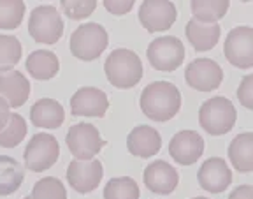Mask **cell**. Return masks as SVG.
<instances>
[{
  "mask_svg": "<svg viewBox=\"0 0 253 199\" xmlns=\"http://www.w3.org/2000/svg\"><path fill=\"white\" fill-rule=\"evenodd\" d=\"M141 111L153 122H167L181 109V94L169 81H155L144 87L139 99Z\"/></svg>",
  "mask_w": 253,
  "mask_h": 199,
  "instance_id": "1",
  "label": "cell"
},
{
  "mask_svg": "<svg viewBox=\"0 0 253 199\" xmlns=\"http://www.w3.org/2000/svg\"><path fill=\"white\" fill-rule=\"evenodd\" d=\"M104 72L111 85L120 90L134 88L142 78V62L132 50H113L104 64Z\"/></svg>",
  "mask_w": 253,
  "mask_h": 199,
  "instance_id": "2",
  "label": "cell"
},
{
  "mask_svg": "<svg viewBox=\"0 0 253 199\" xmlns=\"http://www.w3.org/2000/svg\"><path fill=\"white\" fill-rule=\"evenodd\" d=\"M237 120V111L227 97L218 96L202 102L199 109V124L208 134L223 136L232 131Z\"/></svg>",
  "mask_w": 253,
  "mask_h": 199,
  "instance_id": "3",
  "label": "cell"
},
{
  "mask_svg": "<svg viewBox=\"0 0 253 199\" xmlns=\"http://www.w3.org/2000/svg\"><path fill=\"white\" fill-rule=\"evenodd\" d=\"M107 43H109V37L102 25L84 23L72 32L69 48L76 58L83 60V62H91L106 51Z\"/></svg>",
  "mask_w": 253,
  "mask_h": 199,
  "instance_id": "4",
  "label": "cell"
},
{
  "mask_svg": "<svg viewBox=\"0 0 253 199\" xmlns=\"http://www.w3.org/2000/svg\"><path fill=\"white\" fill-rule=\"evenodd\" d=\"M28 34L39 44H56L63 36V21L53 5H39L30 12Z\"/></svg>",
  "mask_w": 253,
  "mask_h": 199,
  "instance_id": "5",
  "label": "cell"
},
{
  "mask_svg": "<svg viewBox=\"0 0 253 199\" xmlns=\"http://www.w3.org/2000/svg\"><path fill=\"white\" fill-rule=\"evenodd\" d=\"M60 157V145L55 136L47 132H39L28 141L23 151L25 167L32 173L47 171L56 164Z\"/></svg>",
  "mask_w": 253,
  "mask_h": 199,
  "instance_id": "6",
  "label": "cell"
},
{
  "mask_svg": "<svg viewBox=\"0 0 253 199\" xmlns=\"http://www.w3.org/2000/svg\"><path fill=\"white\" fill-rule=\"evenodd\" d=\"M146 55L155 71L172 72L185 60V46L178 37L174 36L158 37V39L150 43Z\"/></svg>",
  "mask_w": 253,
  "mask_h": 199,
  "instance_id": "7",
  "label": "cell"
},
{
  "mask_svg": "<svg viewBox=\"0 0 253 199\" xmlns=\"http://www.w3.org/2000/svg\"><path fill=\"white\" fill-rule=\"evenodd\" d=\"M71 153L78 160H91L95 155H99V151L104 148L106 141L102 140L99 129L91 124H76L69 129L65 136Z\"/></svg>",
  "mask_w": 253,
  "mask_h": 199,
  "instance_id": "8",
  "label": "cell"
},
{
  "mask_svg": "<svg viewBox=\"0 0 253 199\" xmlns=\"http://www.w3.org/2000/svg\"><path fill=\"white\" fill-rule=\"evenodd\" d=\"M223 55L237 69L253 67V28L236 27L225 37Z\"/></svg>",
  "mask_w": 253,
  "mask_h": 199,
  "instance_id": "9",
  "label": "cell"
},
{
  "mask_svg": "<svg viewBox=\"0 0 253 199\" xmlns=\"http://www.w3.org/2000/svg\"><path fill=\"white\" fill-rule=\"evenodd\" d=\"M178 18L176 5L170 0H144L139 7V21L148 32H166Z\"/></svg>",
  "mask_w": 253,
  "mask_h": 199,
  "instance_id": "10",
  "label": "cell"
},
{
  "mask_svg": "<svg viewBox=\"0 0 253 199\" xmlns=\"http://www.w3.org/2000/svg\"><path fill=\"white\" fill-rule=\"evenodd\" d=\"M104 176V167L99 159H74L67 167V182L79 194H90L99 187Z\"/></svg>",
  "mask_w": 253,
  "mask_h": 199,
  "instance_id": "11",
  "label": "cell"
},
{
  "mask_svg": "<svg viewBox=\"0 0 253 199\" xmlns=\"http://www.w3.org/2000/svg\"><path fill=\"white\" fill-rule=\"evenodd\" d=\"M185 80L188 87L197 92L216 90L223 81V71L220 64L211 58H197L186 67Z\"/></svg>",
  "mask_w": 253,
  "mask_h": 199,
  "instance_id": "12",
  "label": "cell"
},
{
  "mask_svg": "<svg viewBox=\"0 0 253 199\" xmlns=\"http://www.w3.org/2000/svg\"><path fill=\"white\" fill-rule=\"evenodd\" d=\"M204 153V140L197 131H179L169 143V155L181 166H192Z\"/></svg>",
  "mask_w": 253,
  "mask_h": 199,
  "instance_id": "13",
  "label": "cell"
},
{
  "mask_svg": "<svg viewBox=\"0 0 253 199\" xmlns=\"http://www.w3.org/2000/svg\"><path fill=\"white\" fill-rule=\"evenodd\" d=\"M109 109L106 92L100 88L83 87L71 97V113L72 116H95L102 118Z\"/></svg>",
  "mask_w": 253,
  "mask_h": 199,
  "instance_id": "14",
  "label": "cell"
},
{
  "mask_svg": "<svg viewBox=\"0 0 253 199\" xmlns=\"http://www.w3.org/2000/svg\"><path fill=\"white\" fill-rule=\"evenodd\" d=\"M199 185L211 194H220L232 183V171L227 166L225 159L211 157L199 169Z\"/></svg>",
  "mask_w": 253,
  "mask_h": 199,
  "instance_id": "15",
  "label": "cell"
},
{
  "mask_svg": "<svg viewBox=\"0 0 253 199\" xmlns=\"http://www.w3.org/2000/svg\"><path fill=\"white\" fill-rule=\"evenodd\" d=\"M142 178H144V185L151 192L160 196L170 194L179 183L178 171L166 160H155V162L148 164Z\"/></svg>",
  "mask_w": 253,
  "mask_h": 199,
  "instance_id": "16",
  "label": "cell"
},
{
  "mask_svg": "<svg viewBox=\"0 0 253 199\" xmlns=\"http://www.w3.org/2000/svg\"><path fill=\"white\" fill-rule=\"evenodd\" d=\"M126 148L134 157H141V159L155 157L162 148L160 132L150 125H137L126 138Z\"/></svg>",
  "mask_w": 253,
  "mask_h": 199,
  "instance_id": "17",
  "label": "cell"
},
{
  "mask_svg": "<svg viewBox=\"0 0 253 199\" xmlns=\"http://www.w3.org/2000/svg\"><path fill=\"white\" fill-rule=\"evenodd\" d=\"M0 97H4L11 108H21L30 97L27 76L18 71L0 72Z\"/></svg>",
  "mask_w": 253,
  "mask_h": 199,
  "instance_id": "18",
  "label": "cell"
},
{
  "mask_svg": "<svg viewBox=\"0 0 253 199\" xmlns=\"http://www.w3.org/2000/svg\"><path fill=\"white\" fill-rule=\"evenodd\" d=\"M186 39L197 51H208L213 50L220 41L221 28L218 23H202V21L192 20L186 23L185 28Z\"/></svg>",
  "mask_w": 253,
  "mask_h": 199,
  "instance_id": "19",
  "label": "cell"
},
{
  "mask_svg": "<svg viewBox=\"0 0 253 199\" xmlns=\"http://www.w3.org/2000/svg\"><path fill=\"white\" fill-rule=\"evenodd\" d=\"M63 120L65 111L55 99H41L30 108V122L39 129H58Z\"/></svg>",
  "mask_w": 253,
  "mask_h": 199,
  "instance_id": "20",
  "label": "cell"
},
{
  "mask_svg": "<svg viewBox=\"0 0 253 199\" xmlns=\"http://www.w3.org/2000/svg\"><path fill=\"white\" fill-rule=\"evenodd\" d=\"M27 71L32 78L39 81H47L55 78L60 71V60L49 50H37L32 51L27 58Z\"/></svg>",
  "mask_w": 253,
  "mask_h": 199,
  "instance_id": "21",
  "label": "cell"
},
{
  "mask_svg": "<svg viewBox=\"0 0 253 199\" xmlns=\"http://www.w3.org/2000/svg\"><path fill=\"white\" fill-rule=\"evenodd\" d=\"M229 159L239 173L253 171V132L237 134L229 145Z\"/></svg>",
  "mask_w": 253,
  "mask_h": 199,
  "instance_id": "22",
  "label": "cell"
},
{
  "mask_svg": "<svg viewBox=\"0 0 253 199\" xmlns=\"http://www.w3.org/2000/svg\"><path fill=\"white\" fill-rule=\"evenodd\" d=\"M25 180L23 166L16 159L0 155V198L14 194Z\"/></svg>",
  "mask_w": 253,
  "mask_h": 199,
  "instance_id": "23",
  "label": "cell"
},
{
  "mask_svg": "<svg viewBox=\"0 0 253 199\" xmlns=\"http://www.w3.org/2000/svg\"><path fill=\"white\" fill-rule=\"evenodd\" d=\"M190 7H192L194 20L202 23H216L227 14L230 0H192Z\"/></svg>",
  "mask_w": 253,
  "mask_h": 199,
  "instance_id": "24",
  "label": "cell"
},
{
  "mask_svg": "<svg viewBox=\"0 0 253 199\" xmlns=\"http://www.w3.org/2000/svg\"><path fill=\"white\" fill-rule=\"evenodd\" d=\"M141 191L134 178L130 176H118L111 178L104 187V199H139Z\"/></svg>",
  "mask_w": 253,
  "mask_h": 199,
  "instance_id": "25",
  "label": "cell"
},
{
  "mask_svg": "<svg viewBox=\"0 0 253 199\" xmlns=\"http://www.w3.org/2000/svg\"><path fill=\"white\" fill-rule=\"evenodd\" d=\"M27 136V122L18 113H11L9 122L2 131H0V147L14 148L25 140Z\"/></svg>",
  "mask_w": 253,
  "mask_h": 199,
  "instance_id": "26",
  "label": "cell"
},
{
  "mask_svg": "<svg viewBox=\"0 0 253 199\" xmlns=\"http://www.w3.org/2000/svg\"><path fill=\"white\" fill-rule=\"evenodd\" d=\"M23 0H0V30H14L25 16Z\"/></svg>",
  "mask_w": 253,
  "mask_h": 199,
  "instance_id": "27",
  "label": "cell"
},
{
  "mask_svg": "<svg viewBox=\"0 0 253 199\" xmlns=\"http://www.w3.org/2000/svg\"><path fill=\"white\" fill-rule=\"evenodd\" d=\"M21 58V44L14 36L0 34V72L12 71Z\"/></svg>",
  "mask_w": 253,
  "mask_h": 199,
  "instance_id": "28",
  "label": "cell"
},
{
  "mask_svg": "<svg viewBox=\"0 0 253 199\" xmlns=\"http://www.w3.org/2000/svg\"><path fill=\"white\" fill-rule=\"evenodd\" d=\"M32 199H67V191L58 178L46 176V178L36 182L32 189Z\"/></svg>",
  "mask_w": 253,
  "mask_h": 199,
  "instance_id": "29",
  "label": "cell"
},
{
  "mask_svg": "<svg viewBox=\"0 0 253 199\" xmlns=\"http://www.w3.org/2000/svg\"><path fill=\"white\" fill-rule=\"evenodd\" d=\"M60 5L69 20L79 21L93 14V11L97 9V0H62Z\"/></svg>",
  "mask_w": 253,
  "mask_h": 199,
  "instance_id": "30",
  "label": "cell"
},
{
  "mask_svg": "<svg viewBox=\"0 0 253 199\" xmlns=\"http://www.w3.org/2000/svg\"><path fill=\"white\" fill-rule=\"evenodd\" d=\"M237 99L246 109H253V72L246 74L237 88Z\"/></svg>",
  "mask_w": 253,
  "mask_h": 199,
  "instance_id": "31",
  "label": "cell"
},
{
  "mask_svg": "<svg viewBox=\"0 0 253 199\" xmlns=\"http://www.w3.org/2000/svg\"><path fill=\"white\" fill-rule=\"evenodd\" d=\"M134 4L135 0H104V7L113 16H123L126 12H130Z\"/></svg>",
  "mask_w": 253,
  "mask_h": 199,
  "instance_id": "32",
  "label": "cell"
},
{
  "mask_svg": "<svg viewBox=\"0 0 253 199\" xmlns=\"http://www.w3.org/2000/svg\"><path fill=\"white\" fill-rule=\"evenodd\" d=\"M229 199H253V185H239L234 189Z\"/></svg>",
  "mask_w": 253,
  "mask_h": 199,
  "instance_id": "33",
  "label": "cell"
},
{
  "mask_svg": "<svg viewBox=\"0 0 253 199\" xmlns=\"http://www.w3.org/2000/svg\"><path fill=\"white\" fill-rule=\"evenodd\" d=\"M9 116H11V106H9L4 97H0V131L7 125Z\"/></svg>",
  "mask_w": 253,
  "mask_h": 199,
  "instance_id": "34",
  "label": "cell"
},
{
  "mask_svg": "<svg viewBox=\"0 0 253 199\" xmlns=\"http://www.w3.org/2000/svg\"><path fill=\"white\" fill-rule=\"evenodd\" d=\"M239 2H252V0H239Z\"/></svg>",
  "mask_w": 253,
  "mask_h": 199,
  "instance_id": "35",
  "label": "cell"
},
{
  "mask_svg": "<svg viewBox=\"0 0 253 199\" xmlns=\"http://www.w3.org/2000/svg\"><path fill=\"white\" fill-rule=\"evenodd\" d=\"M192 199H208V198H192Z\"/></svg>",
  "mask_w": 253,
  "mask_h": 199,
  "instance_id": "36",
  "label": "cell"
},
{
  "mask_svg": "<svg viewBox=\"0 0 253 199\" xmlns=\"http://www.w3.org/2000/svg\"><path fill=\"white\" fill-rule=\"evenodd\" d=\"M23 199H32V198H30V196H27V198H23Z\"/></svg>",
  "mask_w": 253,
  "mask_h": 199,
  "instance_id": "37",
  "label": "cell"
}]
</instances>
